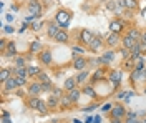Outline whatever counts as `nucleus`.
I'll use <instances>...</instances> for the list:
<instances>
[{"label":"nucleus","instance_id":"nucleus-1","mask_svg":"<svg viewBox=\"0 0 146 123\" xmlns=\"http://www.w3.org/2000/svg\"><path fill=\"white\" fill-rule=\"evenodd\" d=\"M72 19V13L68 12V10H60L58 13H56V17H55V22L60 25V27H66L68 25V22Z\"/></svg>","mask_w":146,"mask_h":123},{"label":"nucleus","instance_id":"nucleus-2","mask_svg":"<svg viewBox=\"0 0 146 123\" xmlns=\"http://www.w3.org/2000/svg\"><path fill=\"white\" fill-rule=\"evenodd\" d=\"M28 12H30V15H33V17H40V15H42L40 0H30V2H28Z\"/></svg>","mask_w":146,"mask_h":123},{"label":"nucleus","instance_id":"nucleus-3","mask_svg":"<svg viewBox=\"0 0 146 123\" xmlns=\"http://www.w3.org/2000/svg\"><path fill=\"white\" fill-rule=\"evenodd\" d=\"M126 108H125V106H123V105H116V106H113V108H111V112H110V116H111V118H121V120H123V118H125V116H126Z\"/></svg>","mask_w":146,"mask_h":123},{"label":"nucleus","instance_id":"nucleus-4","mask_svg":"<svg viewBox=\"0 0 146 123\" xmlns=\"http://www.w3.org/2000/svg\"><path fill=\"white\" fill-rule=\"evenodd\" d=\"M42 92H43V88H42V83L40 82H33V83L28 85V93H30V96H38Z\"/></svg>","mask_w":146,"mask_h":123},{"label":"nucleus","instance_id":"nucleus-5","mask_svg":"<svg viewBox=\"0 0 146 123\" xmlns=\"http://www.w3.org/2000/svg\"><path fill=\"white\" fill-rule=\"evenodd\" d=\"M121 43H123V48H126V50H133V48L138 45L136 40H135V38H131L128 33H126L123 38H121Z\"/></svg>","mask_w":146,"mask_h":123},{"label":"nucleus","instance_id":"nucleus-6","mask_svg":"<svg viewBox=\"0 0 146 123\" xmlns=\"http://www.w3.org/2000/svg\"><path fill=\"white\" fill-rule=\"evenodd\" d=\"M121 76H123V73H121V70H111V73H110V82H111V85H119L121 83Z\"/></svg>","mask_w":146,"mask_h":123},{"label":"nucleus","instance_id":"nucleus-7","mask_svg":"<svg viewBox=\"0 0 146 123\" xmlns=\"http://www.w3.org/2000/svg\"><path fill=\"white\" fill-rule=\"evenodd\" d=\"M76 76H70V78H66L63 83V90L65 92H72V90H75L76 88Z\"/></svg>","mask_w":146,"mask_h":123},{"label":"nucleus","instance_id":"nucleus-8","mask_svg":"<svg viewBox=\"0 0 146 123\" xmlns=\"http://www.w3.org/2000/svg\"><path fill=\"white\" fill-rule=\"evenodd\" d=\"M18 88V83H17V76L15 75H12L5 82V92H13V90H17Z\"/></svg>","mask_w":146,"mask_h":123},{"label":"nucleus","instance_id":"nucleus-9","mask_svg":"<svg viewBox=\"0 0 146 123\" xmlns=\"http://www.w3.org/2000/svg\"><path fill=\"white\" fill-rule=\"evenodd\" d=\"M115 52L113 50H110V52H105L103 55H101V58H100V63H103V65H108V63H111L113 60H115Z\"/></svg>","mask_w":146,"mask_h":123},{"label":"nucleus","instance_id":"nucleus-10","mask_svg":"<svg viewBox=\"0 0 146 123\" xmlns=\"http://www.w3.org/2000/svg\"><path fill=\"white\" fill-rule=\"evenodd\" d=\"M80 38H82L83 43H86V45H90L91 40L95 38V35L91 33V30H82V33H80Z\"/></svg>","mask_w":146,"mask_h":123},{"label":"nucleus","instance_id":"nucleus-11","mask_svg":"<svg viewBox=\"0 0 146 123\" xmlns=\"http://www.w3.org/2000/svg\"><path fill=\"white\" fill-rule=\"evenodd\" d=\"M119 42V35L118 33H110V35H106V43H108L110 47H116Z\"/></svg>","mask_w":146,"mask_h":123},{"label":"nucleus","instance_id":"nucleus-12","mask_svg":"<svg viewBox=\"0 0 146 123\" xmlns=\"http://www.w3.org/2000/svg\"><path fill=\"white\" fill-rule=\"evenodd\" d=\"M85 66H86V60L83 57H75L73 60V68L75 70H85Z\"/></svg>","mask_w":146,"mask_h":123},{"label":"nucleus","instance_id":"nucleus-13","mask_svg":"<svg viewBox=\"0 0 146 123\" xmlns=\"http://www.w3.org/2000/svg\"><path fill=\"white\" fill-rule=\"evenodd\" d=\"M110 30H111V33H121V30H123V22H119V20H115V22H111L110 23Z\"/></svg>","mask_w":146,"mask_h":123},{"label":"nucleus","instance_id":"nucleus-14","mask_svg":"<svg viewBox=\"0 0 146 123\" xmlns=\"http://www.w3.org/2000/svg\"><path fill=\"white\" fill-rule=\"evenodd\" d=\"M88 47H90L91 52H98V50L103 47V42H101V38H100V37H95L93 40H91V43L88 45Z\"/></svg>","mask_w":146,"mask_h":123},{"label":"nucleus","instance_id":"nucleus-15","mask_svg":"<svg viewBox=\"0 0 146 123\" xmlns=\"http://www.w3.org/2000/svg\"><path fill=\"white\" fill-rule=\"evenodd\" d=\"M40 62H42L43 65H52V53H50L48 50H43V52L40 53Z\"/></svg>","mask_w":146,"mask_h":123},{"label":"nucleus","instance_id":"nucleus-16","mask_svg":"<svg viewBox=\"0 0 146 123\" xmlns=\"http://www.w3.org/2000/svg\"><path fill=\"white\" fill-rule=\"evenodd\" d=\"M55 40H56L58 43H66V42H68V32H66V30H60V32L56 33Z\"/></svg>","mask_w":146,"mask_h":123},{"label":"nucleus","instance_id":"nucleus-17","mask_svg":"<svg viewBox=\"0 0 146 123\" xmlns=\"http://www.w3.org/2000/svg\"><path fill=\"white\" fill-rule=\"evenodd\" d=\"M38 105H40V98H38V96H30V98L27 100V106L32 108V110H36Z\"/></svg>","mask_w":146,"mask_h":123},{"label":"nucleus","instance_id":"nucleus-18","mask_svg":"<svg viewBox=\"0 0 146 123\" xmlns=\"http://www.w3.org/2000/svg\"><path fill=\"white\" fill-rule=\"evenodd\" d=\"M10 76H12V70H10V68H2V70H0V82H2V83H5Z\"/></svg>","mask_w":146,"mask_h":123},{"label":"nucleus","instance_id":"nucleus-19","mask_svg":"<svg viewBox=\"0 0 146 123\" xmlns=\"http://www.w3.org/2000/svg\"><path fill=\"white\" fill-rule=\"evenodd\" d=\"M12 72H13V75L15 76H22V78H27L28 76V68L27 66H25V68H17V66H15Z\"/></svg>","mask_w":146,"mask_h":123},{"label":"nucleus","instance_id":"nucleus-20","mask_svg":"<svg viewBox=\"0 0 146 123\" xmlns=\"http://www.w3.org/2000/svg\"><path fill=\"white\" fill-rule=\"evenodd\" d=\"M143 57V53H141V50H139V47H135L133 48V50H129V58H131V60H135V62H136L138 58H141Z\"/></svg>","mask_w":146,"mask_h":123},{"label":"nucleus","instance_id":"nucleus-21","mask_svg":"<svg viewBox=\"0 0 146 123\" xmlns=\"http://www.w3.org/2000/svg\"><path fill=\"white\" fill-rule=\"evenodd\" d=\"M58 32H60V25L55 22L53 25H50V27H48V32H46V33H48V37H53V38H55Z\"/></svg>","mask_w":146,"mask_h":123},{"label":"nucleus","instance_id":"nucleus-22","mask_svg":"<svg viewBox=\"0 0 146 123\" xmlns=\"http://www.w3.org/2000/svg\"><path fill=\"white\" fill-rule=\"evenodd\" d=\"M7 55H10V57H17V47H15V42H9V43H7Z\"/></svg>","mask_w":146,"mask_h":123},{"label":"nucleus","instance_id":"nucleus-23","mask_svg":"<svg viewBox=\"0 0 146 123\" xmlns=\"http://www.w3.org/2000/svg\"><path fill=\"white\" fill-rule=\"evenodd\" d=\"M129 78H131V82H138V80L145 78V76H143V70H131Z\"/></svg>","mask_w":146,"mask_h":123},{"label":"nucleus","instance_id":"nucleus-24","mask_svg":"<svg viewBox=\"0 0 146 123\" xmlns=\"http://www.w3.org/2000/svg\"><path fill=\"white\" fill-rule=\"evenodd\" d=\"M80 95H82V92H80L78 88H75V90H72V92H68V96H70V100H72L73 103H76V102L80 100Z\"/></svg>","mask_w":146,"mask_h":123},{"label":"nucleus","instance_id":"nucleus-25","mask_svg":"<svg viewBox=\"0 0 146 123\" xmlns=\"http://www.w3.org/2000/svg\"><path fill=\"white\" fill-rule=\"evenodd\" d=\"M46 103H48L50 108H55V106H58V105H60V98H58V96H55V95H50V96H48V100H46Z\"/></svg>","mask_w":146,"mask_h":123},{"label":"nucleus","instance_id":"nucleus-26","mask_svg":"<svg viewBox=\"0 0 146 123\" xmlns=\"http://www.w3.org/2000/svg\"><path fill=\"white\" fill-rule=\"evenodd\" d=\"M123 5H125V9H128V10L138 9V2L136 0H123Z\"/></svg>","mask_w":146,"mask_h":123},{"label":"nucleus","instance_id":"nucleus-27","mask_svg":"<svg viewBox=\"0 0 146 123\" xmlns=\"http://www.w3.org/2000/svg\"><path fill=\"white\" fill-rule=\"evenodd\" d=\"M103 78H105V70H103V68L96 70V72L93 73V76H91L93 82H100V80H103Z\"/></svg>","mask_w":146,"mask_h":123},{"label":"nucleus","instance_id":"nucleus-28","mask_svg":"<svg viewBox=\"0 0 146 123\" xmlns=\"http://www.w3.org/2000/svg\"><path fill=\"white\" fill-rule=\"evenodd\" d=\"M42 50V43L40 42H32L30 43V53H38Z\"/></svg>","mask_w":146,"mask_h":123},{"label":"nucleus","instance_id":"nucleus-29","mask_svg":"<svg viewBox=\"0 0 146 123\" xmlns=\"http://www.w3.org/2000/svg\"><path fill=\"white\" fill-rule=\"evenodd\" d=\"M28 68V76H38L42 73V70L38 66H27Z\"/></svg>","mask_w":146,"mask_h":123},{"label":"nucleus","instance_id":"nucleus-30","mask_svg":"<svg viewBox=\"0 0 146 123\" xmlns=\"http://www.w3.org/2000/svg\"><path fill=\"white\" fill-rule=\"evenodd\" d=\"M48 108H50V106H48V103H45L43 100H40V105H38V108H36V110H38L42 115H45L46 112H48Z\"/></svg>","mask_w":146,"mask_h":123},{"label":"nucleus","instance_id":"nucleus-31","mask_svg":"<svg viewBox=\"0 0 146 123\" xmlns=\"http://www.w3.org/2000/svg\"><path fill=\"white\" fill-rule=\"evenodd\" d=\"M86 78H88V72H86V70H82V72L76 75V82H78V83H83Z\"/></svg>","mask_w":146,"mask_h":123},{"label":"nucleus","instance_id":"nucleus-32","mask_svg":"<svg viewBox=\"0 0 146 123\" xmlns=\"http://www.w3.org/2000/svg\"><path fill=\"white\" fill-rule=\"evenodd\" d=\"M145 55L141 58H138L136 60V63H135V70H145Z\"/></svg>","mask_w":146,"mask_h":123},{"label":"nucleus","instance_id":"nucleus-33","mask_svg":"<svg viewBox=\"0 0 146 123\" xmlns=\"http://www.w3.org/2000/svg\"><path fill=\"white\" fill-rule=\"evenodd\" d=\"M60 105H62L63 108H66V106H70V105H73V102L70 100V96L66 95V96H62V98H60Z\"/></svg>","mask_w":146,"mask_h":123},{"label":"nucleus","instance_id":"nucleus-34","mask_svg":"<svg viewBox=\"0 0 146 123\" xmlns=\"http://www.w3.org/2000/svg\"><path fill=\"white\" fill-rule=\"evenodd\" d=\"M128 35H129L131 38H135L136 42H139V40H141V35H139V32H138L136 29H131L129 32H128Z\"/></svg>","mask_w":146,"mask_h":123},{"label":"nucleus","instance_id":"nucleus-35","mask_svg":"<svg viewBox=\"0 0 146 123\" xmlns=\"http://www.w3.org/2000/svg\"><path fill=\"white\" fill-rule=\"evenodd\" d=\"M15 66L17 68H25V58L23 57H15Z\"/></svg>","mask_w":146,"mask_h":123},{"label":"nucleus","instance_id":"nucleus-36","mask_svg":"<svg viewBox=\"0 0 146 123\" xmlns=\"http://www.w3.org/2000/svg\"><path fill=\"white\" fill-rule=\"evenodd\" d=\"M83 93L86 95V96H91V98H95V96H96V93H95V90H93V88H91L90 85L83 88Z\"/></svg>","mask_w":146,"mask_h":123},{"label":"nucleus","instance_id":"nucleus-37","mask_svg":"<svg viewBox=\"0 0 146 123\" xmlns=\"http://www.w3.org/2000/svg\"><path fill=\"white\" fill-rule=\"evenodd\" d=\"M36 82H40V83H46V82H50V78H48V75H46L45 72H42L40 75H38V80Z\"/></svg>","mask_w":146,"mask_h":123},{"label":"nucleus","instance_id":"nucleus-38","mask_svg":"<svg viewBox=\"0 0 146 123\" xmlns=\"http://www.w3.org/2000/svg\"><path fill=\"white\" fill-rule=\"evenodd\" d=\"M42 88H43V92H53V83L52 82H46V83H42Z\"/></svg>","mask_w":146,"mask_h":123},{"label":"nucleus","instance_id":"nucleus-39","mask_svg":"<svg viewBox=\"0 0 146 123\" xmlns=\"http://www.w3.org/2000/svg\"><path fill=\"white\" fill-rule=\"evenodd\" d=\"M72 52H73V53H80V55H83V53H85V48L75 45V47H72Z\"/></svg>","mask_w":146,"mask_h":123},{"label":"nucleus","instance_id":"nucleus-40","mask_svg":"<svg viewBox=\"0 0 146 123\" xmlns=\"http://www.w3.org/2000/svg\"><path fill=\"white\" fill-rule=\"evenodd\" d=\"M52 95H55V96H58V98H62V96H63V92H62L60 88H53V92H52Z\"/></svg>","mask_w":146,"mask_h":123},{"label":"nucleus","instance_id":"nucleus-41","mask_svg":"<svg viewBox=\"0 0 146 123\" xmlns=\"http://www.w3.org/2000/svg\"><path fill=\"white\" fill-rule=\"evenodd\" d=\"M17 83H18V86H25V83H27V78L17 76Z\"/></svg>","mask_w":146,"mask_h":123},{"label":"nucleus","instance_id":"nucleus-42","mask_svg":"<svg viewBox=\"0 0 146 123\" xmlns=\"http://www.w3.org/2000/svg\"><path fill=\"white\" fill-rule=\"evenodd\" d=\"M40 27H42V23H40V22H33V23H32V30H33V32H38Z\"/></svg>","mask_w":146,"mask_h":123},{"label":"nucleus","instance_id":"nucleus-43","mask_svg":"<svg viewBox=\"0 0 146 123\" xmlns=\"http://www.w3.org/2000/svg\"><path fill=\"white\" fill-rule=\"evenodd\" d=\"M138 47L141 50V53H146V43L145 42H138Z\"/></svg>","mask_w":146,"mask_h":123},{"label":"nucleus","instance_id":"nucleus-44","mask_svg":"<svg viewBox=\"0 0 146 123\" xmlns=\"http://www.w3.org/2000/svg\"><path fill=\"white\" fill-rule=\"evenodd\" d=\"M3 32H5V33H13L15 30H13L12 25H5V27H3Z\"/></svg>","mask_w":146,"mask_h":123},{"label":"nucleus","instance_id":"nucleus-45","mask_svg":"<svg viewBox=\"0 0 146 123\" xmlns=\"http://www.w3.org/2000/svg\"><path fill=\"white\" fill-rule=\"evenodd\" d=\"M111 108H113V106H111L110 103H106V105L101 106V112H111Z\"/></svg>","mask_w":146,"mask_h":123},{"label":"nucleus","instance_id":"nucleus-46","mask_svg":"<svg viewBox=\"0 0 146 123\" xmlns=\"http://www.w3.org/2000/svg\"><path fill=\"white\" fill-rule=\"evenodd\" d=\"M5 19H7V22H13L15 17H13V13H7V15H5Z\"/></svg>","mask_w":146,"mask_h":123},{"label":"nucleus","instance_id":"nucleus-47","mask_svg":"<svg viewBox=\"0 0 146 123\" xmlns=\"http://www.w3.org/2000/svg\"><path fill=\"white\" fill-rule=\"evenodd\" d=\"M96 106H98L96 103H95V105H91V106H86V108H83V112H91V110H95Z\"/></svg>","mask_w":146,"mask_h":123},{"label":"nucleus","instance_id":"nucleus-48","mask_svg":"<svg viewBox=\"0 0 146 123\" xmlns=\"http://www.w3.org/2000/svg\"><path fill=\"white\" fill-rule=\"evenodd\" d=\"M27 29H28V23H27V22H23V25H22V29L18 30V32H20V33H23V32H25Z\"/></svg>","mask_w":146,"mask_h":123},{"label":"nucleus","instance_id":"nucleus-49","mask_svg":"<svg viewBox=\"0 0 146 123\" xmlns=\"http://www.w3.org/2000/svg\"><path fill=\"white\" fill-rule=\"evenodd\" d=\"M7 43H9V42H5V40H3V38H2V40H0V48H2V50H3V48L7 47Z\"/></svg>","mask_w":146,"mask_h":123},{"label":"nucleus","instance_id":"nucleus-50","mask_svg":"<svg viewBox=\"0 0 146 123\" xmlns=\"http://www.w3.org/2000/svg\"><path fill=\"white\" fill-rule=\"evenodd\" d=\"M125 96H126V92H121V93L116 95V98H118V100H119V98H125Z\"/></svg>","mask_w":146,"mask_h":123},{"label":"nucleus","instance_id":"nucleus-51","mask_svg":"<svg viewBox=\"0 0 146 123\" xmlns=\"http://www.w3.org/2000/svg\"><path fill=\"white\" fill-rule=\"evenodd\" d=\"M126 123H139V122H138L136 118H128V120H126Z\"/></svg>","mask_w":146,"mask_h":123},{"label":"nucleus","instance_id":"nucleus-52","mask_svg":"<svg viewBox=\"0 0 146 123\" xmlns=\"http://www.w3.org/2000/svg\"><path fill=\"white\" fill-rule=\"evenodd\" d=\"M85 123H95V118H93V116H88V118H86V122Z\"/></svg>","mask_w":146,"mask_h":123},{"label":"nucleus","instance_id":"nucleus-53","mask_svg":"<svg viewBox=\"0 0 146 123\" xmlns=\"http://www.w3.org/2000/svg\"><path fill=\"white\" fill-rule=\"evenodd\" d=\"M111 123H123L121 118H111Z\"/></svg>","mask_w":146,"mask_h":123},{"label":"nucleus","instance_id":"nucleus-54","mask_svg":"<svg viewBox=\"0 0 146 123\" xmlns=\"http://www.w3.org/2000/svg\"><path fill=\"white\" fill-rule=\"evenodd\" d=\"M2 123H12V120L7 116V118H2Z\"/></svg>","mask_w":146,"mask_h":123},{"label":"nucleus","instance_id":"nucleus-55","mask_svg":"<svg viewBox=\"0 0 146 123\" xmlns=\"http://www.w3.org/2000/svg\"><path fill=\"white\" fill-rule=\"evenodd\" d=\"M141 42H145V43H146V32L141 35Z\"/></svg>","mask_w":146,"mask_h":123},{"label":"nucleus","instance_id":"nucleus-56","mask_svg":"<svg viewBox=\"0 0 146 123\" xmlns=\"http://www.w3.org/2000/svg\"><path fill=\"white\" fill-rule=\"evenodd\" d=\"M101 122V118H100V116H95V123H100Z\"/></svg>","mask_w":146,"mask_h":123},{"label":"nucleus","instance_id":"nucleus-57","mask_svg":"<svg viewBox=\"0 0 146 123\" xmlns=\"http://www.w3.org/2000/svg\"><path fill=\"white\" fill-rule=\"evenodd\" d=\"M73 123H83V122H80V120H76V118H75V120H73Z\"/></svg>","mask_w":146,"mask_h":123},{"label":"nucleus","instance_id":"nucleus-58","mask_svg":"<svg viewBox=\"0 0 146 123\" xmlns=\"http://www.w3.org/2000/svg\"><path fill=\"white\" fill-rule=\"evenodd\" d=\"M143 76L146 78V66H145V70H143Z\"/></svg>","mask_w":146,"mask_h":123},{"label":"nucleus","instance_id":"nucleus-59","mask_svg":"<svg viewBox=\"0 0 146 123\" xmlns=\"http://www.w3.org/2000/svg\"><path fill=\"white\" fill-rule=\"evenodd\" d=\"M145 123H146V120H145Z\"/></svg>","mask_w":146,"mask_h":123},{"label":"nucleus","instance_id":"nucleus-60","mask_svg":"<svg viewBox=\"0 0 146 123\" xmlns=\"http://www.w3.org/2000/svg\"><path fill=\"white\" fill-rule=\"evenodd\" d=\"M145 92H146V90H145Z\"/></svg>","mask_w":146,"mask_h":123}]
</instances>
